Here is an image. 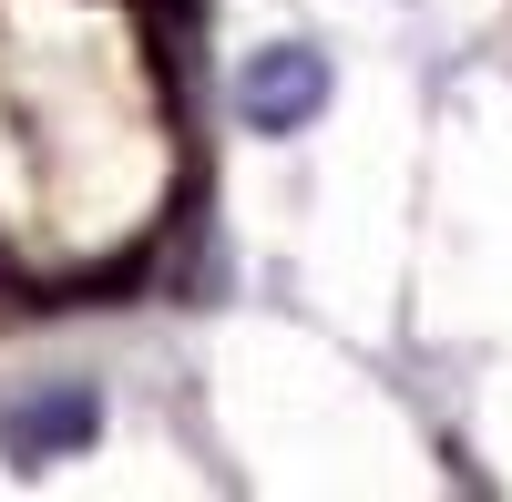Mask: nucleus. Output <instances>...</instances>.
Returning a JSON list of instances; mask_svg holds the SVG:
<instances>
[{"mask_svg": "<svg viewBox=\"0 0 512 502\" xmlns=\"http://www.w3.org/2000/svg\"><path fill=\"white\" fill-rule=\"evenodd\" d=\"M328 93V72L308 62V52H267V62H246V82H236V103H246V123H308V103Z\"/></svg>", "mask_w": 512, "mask_h": 502, "instance_id": "1", "label": "nucleus"}, {"mask_svg": "<svg viewBox=\"0 0 512 502\" xmlns=\"http://www.w3.org/2000/svg\"><path fill=\"white\" fill-rule=\"evenodd\" d=\"M93 431V400L82 390H52V400H31L21 421H11V451H62V441H82Z\"/></svg>", "mask_w": 512, "mask_h": 502, "instance_id": "2", "label": "nucleus"}]
</instances>
